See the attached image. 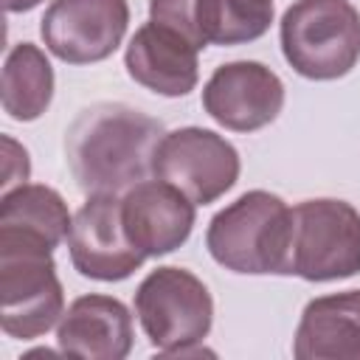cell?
I'll list each match as a JSON object with an SVG mask.
<instances>
[{
	"label": "cell",
	"mask_w": 360,
	"mask_h": 360,
	"mask_svg": "<svg viewBox=\"0 0 360 360\" xmlns=\"http://www.w3.org/2000/svg\"><path fill=\"white\" fill-rule=\"evenodd\" d=\"M163 124L138 107L101 101L84 107L65 132V158L84 194H118L152 174Z\"/></svg>",
	"instance_id": "6da1fadb"
},
{
	"label": "cell",
	"mask_w": 360,
	"mask_h": 360,
	"mask_svg": "<svg viewBox=\"0 0 360 360\" xmlns=\"http://www.w3.org/2000/svg\"><path fill=\"white\" fill-rule=\"evenodd\" d=\"M205 248L231 273L290 276L292 208L273 191H245L211 217Z\"/></svg>",
	"instance_id": "7a4b0ae2"
},
{
	"label": "cell",
	"mask_w": 360,
	"mask_h": 360,
	"mask_svg": "<svg viewBox=\"0 0 360 360\" xmlns=\"http://www.w3.org/2000/svg\"><path fill=\"white\" fill-rule=\"evenodd\" d=\"M135 315L158 354H208L202 340L214 323V298L191 270L166 264L146 273L135 290Z\"/></svg>",
	"instance_id": "3957f363"
},
{
	"label": "cell",
	"mask_w": 360,
	"mask_h": 360,
	"mask_svg": "<svg viewBox=\"0 0 360 360\" xmlns=\"http://www.w3.org/2000/svg\"><path fill=\"white\" fill-rule=\"evenodd\" d=\"M287 65L312 82H332L360 62V11L349 0H295L278 25Z\"/></svg>",
	"instance_id": "277c9868"
},
{
	"label": "cell",
	"mask_w": 360,
	"mask_h": 360,
	"mask_svg": "<svg viewBox=\"0 0 360 360\" xmlns=\"http://www.w3.org/2000/svg\"><path fill=\"white\" fill-rule=\"evenodd\" d=\"M65 315V290L53 250L14 233H0V326L8 338L34 340Z\"/></svg>",
	"instance_id": "5b68a950"
},
{
	"label": "cell",
	"mask_w": 360,
	"mask_h": 360,
	"mask_svg": "<svg viewBox=\"0 0 360 360\" xmlns=\"http://www.w3.org/2000/svg\"><path fill=\"white\" fill-rule=\"evenodd\" d=\"M360 273V214L335 197L292 205L290 276L304 281H340Z\"/></svg>",
	"instance_id": "8992f818"
},
{
	"label": "cell",
	"mask_w": 360,
	"mask_h": 360,
	"mask_svg": "<svg viewBox=\"0 0 360 360\" xmlns=\"http://www.w3.org/2000/svg\"><path fill=\"white\" fill-rule=\"evenodd\" d=\"M242 160L231 141L214 129L180 127L160 138L152 177L177 186L194 205H211L239 180Z\"/></svg>",
	"instance_id": "52a82bcc"
},
{
	"label": "cell",
	"mask_w": 360,
	"mask_h": 360,
	"mask_svg": "<svg viewBox=\"0 0 360 360\" xmlns=\"http://www.w3.org/2000/svg\"><path fill=\"white\" fill-rule=\"evenodd\" d=\"M127 25V0H53L39 20V34L56 59L93 65L115 53Z\"/></svg>",
	"instance_id": "ba28073f"
},
{
	"label": "cell",
	"mask_w": 360,
	"mask_h": 360,
	"mask_svg": "<svg viewBox=\"0 0 360 360\" xmlns=\"http://www.w3.org/2000/svg\"><path fill=\"white\" fill-rule=\"evenodd\" d=\"M70 264L93 281H124L146 256L129 242L118 194H87L68 233Z\"/></svg>",
	"instance_id": "9c48e42d"
},
{
	"label": "cell",
	"mask_w": 360,
	"mask_h": 360,
	"mask_svg": "<svg viewBox=\"0 0 360 360\" xmlns=\"http://www.w3.org/2000/svg\"><path fill=\"white\" fill-rule=\"evenodd\" d=\"M149 20L174 28L197 51L245 45L267 34L273 0H149Z\"/></svg>",
	"instance_id": "30bf717a"
},
{
	"label": "cell",
	"mask_w": 360,
	"mask_h": 360,
	"mask_svg": "<svg viewBox=\"0 0 360 360\" xmlns=\"http://www.w3.org/2000/svg\"><path fill=\"white\" fill-rule=\"evenodd\" d=\"M284 82L262 62L219 65L202 84V110L231 132H256L278 118Z\"/></svg>",
	"instance_id": "8fae6325"
},
{
	"label": "cell",
	"mask_w": 360,
	"mask_h": 360,
	"mask_svg": "<svg viewBox=\"0 0 360 360\" xmlns=\"http://www.w3.org/2000/svg\"><path fill=\"white\" fill-rule=\"evenodd\" d=\"M121 217L129 242L146 259H158L186 245L197 222V205L177 186L146 177L124 191Z\"/></svg>",
	"instance_id": "7c38bea8"
},
{
	"label": "cell",
	"mask_w": 360,
	"mask_h": 360,
	"mask_svg": "<svg viewBox=\"0 0 360 360\" xmlns=\"http://www.w3.org/2000/svg\"><path fill=\"white\" fill-rule=\"evenodd\" d=\"M197 48L169 25L155 20L143 22L124 53V68L129 79L158 96L177 98L188 96L200 82Z\"/></svg>",
	"instance_id": "4fadbf2b"
},
{
	"label": "cell",
	"mask_w": 360,
	"mask_h": 360,
	"mask_svg": "<svg viewBox=\"0 0 360 360\" xmlns=\"http://www.w3.org/2000/svg\"><path fill=\"white\" fill-rule=\"evenodd\" d=\"M132 315L121 298L79 295L56 323V343L65 354L87 360H124L132 352Z\"/></svg>",
	"instance_id": "5bb4252c"
},
{
	"label": "cell",
	"mask_w": 360,
	"mask_h": 360,
	"mask_svg": "<svg viewBox=\"0 0 360 360\" xmlns=\"http://www.w3.org/2000/svg\"><path fill=\"white\" fill-rule=\"evenodd\" d=\"M292 354L298 360H360V290L307 301Z\"/></svg>",
	"instance_id": "9a60e30c"
},
{
	"label": "cell",
	"mask_w": 360,
	"mask_h": 360,
	"mask_svg": "<svg viewBox=\"0 0 360 360\" xmlns=\"http://www.w3.org/2000/svg\"><path fill=\"white\" fill-rule=\"evenodd\" d=\"M73 217L62 194L42 183H22L3 191L0 200V233L34 239L56 250L70 233Z\"/></svg>",
	"instance_id": "2e32d148"
},
{
	"label": "cell",
	"mask_w": 360,
	"mask_h": 360,
	"mask_svg": "<svg viewBox=\"0 0 360 360\" xmlns=\"http://www.w3.org/2000/svg\"><path fill=\"white\" fill-rule=\"evenodd\" d=\"M3 110L14 121H37L53 98V68L34 42H20L6 53L0 79Z\"/></svg>",
	"instance_id": "e0dca14e"
},
{
	"label": "cell",
	"mask_w": 360,
	"mask_h": 360,
	"mask_svg": "<svg viewBox=\"0 0 360 360\" xmlns=\"http://www.w3.org/2000/svg\"><path fill=\"white\" fill-rule=\"evenodd\" d=\"M0 146H3V180H0V186H3V191H11L31 177V160H28V149L22 143H17L11 135H3Z\"/></svg>",
	"instance_id": "ac0fdd59"
},
{
	"label": "cell",
	"mask_w": 360,
	"mask_h": 360,
	"mask_svg": "<svg viewBox=\"0 0 360 360\" xmlns=\"http://www.w3.org/2000/svg\"><path fill=\"white\" fill-rule=\"evenodd\" d=\"M42 0H3V6H6V11L8 14H20V11H31V8H37Z\"/></svg>",
	"instance_id": "d6986e66"
},
{
	"label": "cell",
	"mask_w": 360,
	"mask_h": 360,
	"mask_svg": "<svg viewBox=\"0 0 360 360\" xmlns=\"http://www.w3.org/2000/svg\"><path fill=\"white\" fill-rule=\"evenodd\" d=\"M25 357H53V352H51V349H34V352H28Z\"/></svg>",
	"instance_id": "ffe728a7"
}]
</instances>
